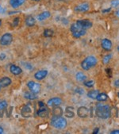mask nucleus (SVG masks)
<instances>
[{
	"label": "nucleus",
	"instance_id": "9b49d317",
	"mask_svg": "<svg viewBox=\"0 0 119 134\" xmlns=\"http://www.w3.org/2000/svg\"><path fill=\"white\" fill-rule=\"evenodd\" d=\"M90 10V6L87 3H83L75 7V10L76 12H86Z\"/></svg>",
	"mask_w": 119,
	"mask_h": 134
},
{
	"label": "nucleus",
	"instance_id": "f257e3e1",
	"mask_svg": "<svg viewBox=\"0 0 119 134\" xmlns=\"http://www.w3.org/2000/svg\"><path fill=\"white\" fill-rule=\"evenodd\" d=\"M95 114L98 118L102 119H107L111 115V109L110 106L108 105L97 104L95 108Z\"/></svg>",
	"mask_w": 119,
	"mask_h": 134
},
{
	"label": "nucleus",
	"instance_id": "a211bd4d",
	"mask_svg": "<svg viewBox=\"0 0 119 134\" xmlns=\"http://www.w3.org/2000/svg\"><path fill=\"white\" fill-rule=\"evenodd\" d=\"M63 114H64V112H63V109L61 107H59V105L52 107V115L53 116H56V117L62 116Z\"/></svg>",
	"mask_w": 119,
	"mask_h": 134
},
{
	"label": "nucleus",
	"instance_id": "20e7f679",
	"mask_svg": "<svg viewBox=\"0 0 119 134\" xmlns=\"http://www.w3.org/2000/svg\"><path fill=\"white\" fill-rule=\"evenodd\" d=\"M38 105H39V109L37 110V115L41 118L48 117L49 114V110H48V106L45 105L44 102L41 101L38 102Z\"/></svg>",
	"mask_w": 119,
	"mask_h": 134
},
{
	"label": "nucleus",
	"instance_id": "72a5a7b5",
	"mask_svg": "<svg viewBox=\"0 0 119 134\" xmlns=\"http://www.w3.org/2000/svg\"><path fill=\"white\" fill-rule=\"evenodd\" d=\"M114 86L117 87H119V79L115 80V82H114Z\"/></svg>",
	"mask_w": 119,
	"mask_h": 134
},
{
	"label": "nucleus",
	"instance_id": "f03ea898",
	"mask_svg": "<svg viewBox=\"0 0 119 134\" xmlns=\"http://www.w3.org/2000/svg\"><path fill=\"white\" fill-rule=\"evenodd\" d=\"M97 63L98 60L95 57L89 56L83 60V62L81 63V68L85 71H88L91 68H94L97 64Z\"/></svg>",
	"mask_w": 119,
	"mask_h": 134
},
{
	"label": "nucleus",
	"instance_id": "58836bf2",
	"mask_svg": "<svg viewBox=\"0 0 119 134\" xmlns=\"http://www.w3.org/2000/svg\"><path fill=\"white\" fill-rule=\"evenodd\" d=\"M2 133H3V129L0 126V134H2Z\"/></svg>",
	"mask_w": 119,
	"mask_h": 134
},
{
	"label": "nucleus",
	"instance_id": "a878e982",
	"mask_svg": "<svg viewBox=\"0 0 119 134\" xmlns=\"http://www.w3.org/2000/svg\"><path fill=\"white\" fill-rule=\"evenodd\" d=\"M98 94H99V91L94 90V91H90V92H88L87 96H88L89 98H90L96 99V97H97Z\"/></svg>",
	"mask_w": 119,
	"mask_h": 134
},
{
	"label": "nucleus",
	"instance_id": "e433bc0d",
	"mask_svg": "<svg viewBox=\"0 0 119 134\" xmlns=\"http://www.w3.org/2000/svg\"><path fill=\"white\" fill-rule=\"evenodd\" d=\"M111 10V9L110 8H108V9H106V10H102V13H107V12H110Z\"/></svg>",
	"mask_w": 119,
	"mask_h": 134
},
{
	"label": "nucleus",
	"instance_id": "2eb2a0df",
	"mask_svg": "<svg viewBox=\"0 0 119 134\" xmlns=\"http://www.w3.org/2000/svg\"><path fill=\"white\" fill-rule=\"evenodd\" d=\"M12 81L9 77H3L0 79V85L2 87H9L11 84Z\"/></svg>",
	"mask_w": 119,
	"mask_h": 134
},
{
	"label": "nucleus",
	"instance_id": "0eeeda50",
	"mask_svg": "<svg viewBox=\"0 0 119 134\" xmlns=\"http://www.w3.org/2000/svg\"><path fill=\"white\" fill-rule=\"evenodd\" d=\"M32 113H33V110L29 103L25 105L22 107L21 111V114L24 118H30L32 116Z\"/></svg>",
	"mask_w": 119,
	"mask_h": 134
},
{
	"label": "nucleus",
	"instance_id": "4c0bfd02",
	"mask_svg": "<svg viewBox=\"0 0 119 134\" xmlns=\"http://www.w3.org/2000/svg\"><path fill=\"white\" fill-rule=\"evenodd\" d=\"M115 14H116V16L117 17V18H119V9L116 11V13H115Z\"/></svg>",
	"mask_w": 119,
	"mask_h": 134
},
{
	"label": "nucleus",
	"instance_id": "5701e85b",
	"mask_svg": "<svg viewBox=\"0 0 119 134\" xmlns=\"http://www.w3.org/2000/svg\"><path fill=\"white\" fill-rule=\"evenodd\" d=\"M24 97L27 99H29V100H34L37 98V94L32 93L31 91H27L24 94Z\"/></svg>",
	"mask_w": 119,
	"mask_h": 134
},
{
	"label": "nucleus",
	"instance_id": "a19ab883",
	"mask_svg": "<svg viewBox=\"0 0 119 134\" xmlns=\"http://www.w3.org/2000/svg\"><path fill=\"white\" fill-rule=\"evenodd\" d=\"M33 1H35V2H37V1H39V0H33Z\"/></svg>",
	"mask_w": 119,
	"mask_h": 134
},
{
	"label": "nucleus",
	"instance_id": "37998d69",
	"mask_svg": "<svg viewBox=\"0 0 119 134\" xmlns=\"http://www.w3.org/2000/svg\"><path fill=\"white\" fill-rule=\"evenodd\" d=\"M117 50H118V52H119V45H118V47H117Z\"/></svg>",
	"mask_w": 119,
	"mask_h": 134
},
{
	"label": "nucleus",
	"instance_id": "7ed1b4c3",
	"mask_svg": "<svg viewBox=\"0 0 119 134\" xmlns=\"http://www.w3.org/2000/svg\"><path fill=\"white\" fill-rule=\"evenodd\" d=\"M67 120L62 116H53L51 119V125L58 129H64L67 126Z\"/></svg>",
	"mask_w": 119,
	"mask_h": 134
},
{
	"label": "nucleus",
	"instance_id": "7c9ffc66",
	"mask_svg": "<svg viewBox=\"0 0 119 134\" xmlns=\"http://www.w3.org/2000/svg\"><path fill=\"white\" fill-rule=\"evenodd\" d=\"M19 21H20V18L18 17L15 18L14 21H13V26H17L18 25V23H19Z\"/></svg>",
	"mask_w": 119,
	"mask_h": 134
},
{
	"label": "nucleus",
	"instance_id": "c03bdc74",
	"mask_svg": "<svg viewBox=\"0 0 119 134\" xmlns=\"http://www.w3.org/2000/svg\"><path fill=\"white\" fill-rule=\"evenodd\" d=\"M117 96H118V97H119V93H118V94H117Z\"/></svg>",
	"mask_w": 119,
	"mask_h": 134
},
{
	"label": "nucleus",
	"instance_id": "ddd939ff",
	"mask_svg": "<svg viewBox=\"0 0 119 134\" xmlns=\"http://www.w3.org/2000/svg\"><path fill=\"white\" fill-rule=\"evenodd\" d=\"M101 45H102V48L105 49L106 51H110L112 48V42L110 40L107 38H105L102 41Z\"/></svg>",
	"mask_w": 119,
	"mask_h": 134
},
{
	"label": "nucleus",
	"instance_id": "c85d7f7f",
	"mask_svg": "<svg viewBox=\"0 0 119 134\" xmlns=\"http://www.w3.org/2000/svg\"><path fill=\"white\" fill-rule=\"evenodd\" d=\"M111 57H112V56H111L110 54L106 55V57H104V58H103V60H102L103 63H104V64H108L109 61H110V60L111 59Z\"/></svg>",
	"mask_w": 119,
	"mask_h": 134
},
{
	"label": "nucleus",
	"instance_id": "1a4fd4ad",
	"mask_svg": "<svg viewBox=\"0 0 119 134\" xmlns=\"http://www.w3.org/2000/svg\"><path fill=\"white\" fill-rule=\"evenodd\" d=\"M77 23L80 25V27L83 28V30H87V29H90L91 28L92 26V22L88 20V19H83V20H78L76 21Z\"/></svg>",
	"mask_w": 119,
	"mask_h": 134
},
{
	"label": "nucleus",
	"instance_id": "393cba45",
	"mask_svg": "<svg viewBox=\"0 0 119 134\" xmlns=\"http://www.w3.org/2000/svg\"><path fill=\"white\" fill-rule=\"evenodd\" d=\"M86 33V30H82L79 32H76V33H72V36L75 37V38H79L81 37L82 36H84Z\"/></svg>",
	"mask_w": 119,
	"mask_h": 134
},
{
	"label": "nucleus",
	"instance_id": "ea45409f",
	"mask_svg": "<svg viewBox=\"0 0 119 134\" xmlns=\"http://www.w3.org/2000/svg\"><path fill=\"white\" fill-rule=\"evenodd\" d=\"M1 25H2V21L0 20V27H1Z\"/></svg>",
	"mask_w": 119,
	"mask_h": 134
},
{
	"label": "nucleus",
	"instance_id": "9d476101",
	"mask_svg": "<svg viewBox=\"0 0 119 134\" xmlns=\"http://www.w3.org/2000/svg\"><path fill=\"white\" fill-rule=\"evenodd\" d=\"M62 103V99L59 97H54L50 98L48 102H47V105L49 107H53V106H56V105H59Z\"/></svg>",
	"mask_w": 119,
	"mask_h": 134
},
{
	"label": "nucleus",
	"instance_id": "473e14b6",
	"mask_svg": "<svg viewBox=\"0 0 119 134\" xmlns=\"http://www.w3.org/2000/svg\"><path fill=\"white\" fill-rule=\"evenodd\" d=\"M5 12H6V9L3 6L0 5V14H4Z\"/></svg>",
	"mask_w": 119,
	"mask_h": 134
},
{
	"label": "nucleus",
	"instance_id": "f704fd0d",
	"mask_svg": "<svg viewBox=\"0 0 119 134\" xmlns=\"http://www.w3.org/2000/svg\"><path fill=\"white\" fill-rule=\"evenodd\" d=\"M111 134H119V130L118 129H116V130H113L110 132Z\"/></svg>",
	"mask_w": 119,
	"mask_h": 134
},
{
	"label": "nucleus",
	"instance_id": "423d86ee",
	"mask_svg": "<svg viewBox=\"0 0 119 134\" xmlns=\"http://www.w3.org/2000/svg\"><path fill=\"white\" fill-rule=\"evenodd\" d=\"M13 41V36L10 33H7L5 34H3L1 38H0V44L3 46H7L11 44Z\"/></svg>",
	"mask_w": 119,
	"mask_h": 134
},
{
	"label": "nucleus",
	"instance_id": "39448f33",
	"mask_svg": "<svg viewBox=\"0 0 119 134\" xmlns=\"http://www.w3.org/2000/svg\"><path fill=\"white\" fill-rule=\"evenodd\" d=\"M27 87L29 88V91H31L34 94H38L41 91V84L38 83H36L34 81H29L27 83Z\"/></svg>",
	"mask_w": 119,
	"mask_h": 134
},
{
	"label": "nucleus",
	"instance_id": "2f4dec72",
	"mask_svg": "<svg viewBox=\"0 0 119 134\" xmlns=\"http://www.w3.org/2000/svg\"><path fill=\"white\" fill-rule=\"evenodd\" d=\"M6 57H7V56H6L5 53H3V52L0 53V60H5V58H6Z\"/></svg>",
	"mask_w": 119,
	"mask_h": 134
},
{
	"label": "nucleus",
	"instance_id": "f8f14e48",
	"mask_svg": "<svg viewBox=\"0 0 119 134\" xmlns=\"http://www.w3.org/2000/svg\"><path fill=\"white\" fill-rule=\"evenodd\" d=\"M47 75H48V71L43 69V70H40V71H37V72L34 74V78H35L37 80H42V79H44Z\"/></svg>",
	"mask_w": 119,
	"mask_h": 134
},
{
	"label": "nucleus",
	"instance_id": "412c9836",
	"mask_svg": "<svg viewBox=\"0 0 119 134\" xmlns=\"http://www.w3.org/2000/svg\"><path fill=\"white\" fill-rule=\"evenodd\" d=\"M7 108V102L3 100L0 102V118H3L6 109Z\"/></svg>",
	"mask_w": 119,
	"mask_h": 134
},
{
	"label": "nucleus",
	"instance_id": "cd10ccee",
	"mask_svg": "<svg viewBox=\"0 0 119 134\" xmlns=\"http://www.w3.org/2000/svg\"><path fill=\"white\" fill-rule=\"evenodd\" d=\"M83 84L86 87H92L95 85V81H94V80H87V81L83 82Z\"/></svg>",
	"mask_w": 119,
	"mask_h": 134
},
{
	"label": "nucleus",
	"instance_id": "bb28decb",
	"mask_svg": "<svg viewBox=\"0 0 119 134\" xmlns=\"http://www.w3.org/2000/svg\"><path fill=\"white\" fill-rule=\"evenodd\" d=\"M53 34H54L53 30H50V29H46V30H45L44 32H43V35H44V37H52Z\"/></svg>",
	"mask_w": 119,
	"mask_h": 134
},
{
	"label": "nucleus",
	"instance_id": "aec40b11",
	"mask_svg": "<svg viewBox=\"0 0 119 134\" xmlns=\"http://www.w3.org/2000/svg\"><path fill=\"white\" fill-rule=\"evenodd\" d=\"M50 17H51V13L49 11H44V12H42V13H41L40 14L37 15V19L38 21H45V20L48 19Z\"/></svg>",
	"mask_w": 119,
	"mask_h": 134
},
{
	"label": "nucleus",
	"instance_id": "c756f323",
	"mask_svg": "<svg viewBox=\"0 0 119 134\" xmlns=\"http://www.w3.org/2000/svg\"><path fill=\"white\" fill-rule=\"evenodd\" d=\"M111 7H119V0H113V1L111 2Z\"/></svg>",
	"mask_w": 119,
	"mask_h": 134
},
{
	"label": "nucleus",
	"instance_id": "c9c22d12",
	"mask_svg": "<svg viewBox=\"0 0 119 134\" xmlns=\"http://www.w3.org/2000/svg\"><path fill=\"white\" fill-rule=\"evenodd\" d=\"M99 128H95V130L93 131V134L98 133V132H99Z\"/></svg>",
	"mask_w": 119,
	"mask_h": 134
},
{
	"label": "nucleus",
	"instance_id": "b1692460",
	"mask_svg": "<svg viewBox=\"0 0 119 134\" xmlns=\"http://www.w3.org/2000/svg\"><path fill=\"white\" fill-rule=\"evenodd\" d=\"M108 98V95L106 93H99V94L96 97V100L99 102H105Z\"/></svg>",
	"mask_w": 119,
	"mask_h": 134
},
{
	"label": "nucleus",
	"instance_id": "6e6552de",
	"mask_svg": "<svg viewBox=\"0 0 119 134\" xmlns=\"http://www.w3.org/2000/svg\"><path fill=\"white\" fill-rule=\"evenodd\" d=\"M89 113H90V110H89V109L86 106H80L77 110V115L78 117L81 118H87L89 115Z\"/></svg>",
	"mask_w": 119,
	"mask_h": 134
},
{
	"label": "nucleus",
	"instance_id": "79ce46f5",
	"mask_svg": "<svg viewBox=\"0 0 119 134\" xmlns=\"http://www.w3.org/2000/svg\"><path fill=\"white\" fill-rule=\"evenodd\" d=\"M1 89H2V87H1V85H0V91H1Z\"/></svg>",
	"mask_w": 119,
	"mask_h": 134
},
{
	"label": "nucleus",
	"instance_id": "f3484780",
	"mask_svg": "<svg viewBox=\"0 0 119 134\" xmlns=\"http://www.w3.org/2000/svg\"><path fill=\"white\" fill-rule=\"evenodd\" d=\"M25 0H10V5L13 8H18L24 4Z\"/></svg>",
	"mask_w": 119,
	"mask_h": 134
},
{
	"label": "nucleus",
	"instance_id": "dca6fc26",
	"mask_svg": "<svg viewBox=\"0 0 119 134\" xmlns=\"http://www.w3.org/2000/svg\"><path fill=\"white\" fill-rule=\"evenodd\" d=\"M10 71L11 74H13L14 75H18L22 72V70H21V68L20 67L13 64V65H11L10 67Z\"/></svg>",
	"mask_w": 119,
	"mask_h": 134
},
{
	"label": "nucleus",
	"instance_id": "6ab92c4d",
	"mask_svg": "<svg viewBox=\"0 0 119 134\" xmlns=\"http://www.w3.org/2000/svg\"><path fill=\"white\" fill-rule=\"evenodd\" d=\"M65 117L68 118H72L75 117V112H74V108L72 106H68L65 109V113H64Z\"/></svg>",
	"mask_w": 119,
	"mask_h": 134
},
{
	"label": "nucleus",
	"instance_id": "4be33fe9",
	"mask_svg": "<svg viewBox=\"0 0 119 134\" xmlns=\"http://www.w3.org/2000/svg\"><path fill=\"white\" fill-rule=\"evenodd\" d=\"M75 78H76V79H77V81L81 82V83L86 81V79H87L86 75L83 72H81V71H79V72L76 74Z\"/></svg>",
	"mask_w": 119,
	"mask_h": 134
},
{
	"label": "nucleus",
	"instance_id": "4468645a",
	"mask_svg": "<svg viewBox=\"0 0 119 134\" xmlns=\"http://www.w3.org/2000/svg\"><path fill=\"white\" fill-rule=\"evenodd\" d=\"M25 23L27 26H29V27H32V26H34L36 24V19L31 15H28L25 18Z\"/></svg>",
	"mask_w": 119,
	"mask_h": 134
}]
</instances>
